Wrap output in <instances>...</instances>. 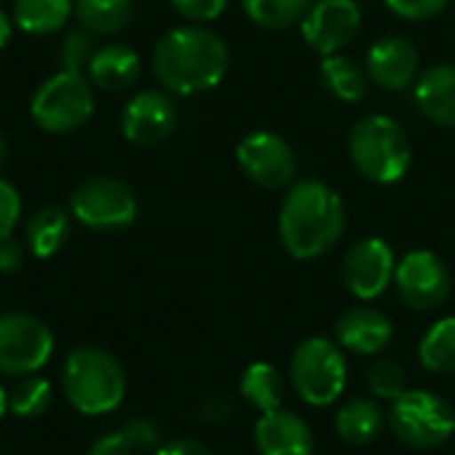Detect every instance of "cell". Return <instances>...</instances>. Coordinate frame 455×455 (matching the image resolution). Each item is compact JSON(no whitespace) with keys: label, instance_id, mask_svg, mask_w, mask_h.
<instances>
[{"label":"cell","instance_id":"obj_23","mask_svg":"<svg viewBox=\"0 0 455 455\" xmlns=\"http://www.w3.org/2000/svg\"><path fill=\"white\" fill-rule=\"evenodd\" d=\"M78 22L94 36H116L129 28L134 0H73Z\"/></svg>","mask_w":455,"mask_h":455},{"label":"cell","instance_id":"obj_35","mask_svg":"<svg viewBox=\"0 0 455 455\" xmlns=\"http://www.w3.org/2000/svg\"><path fill=\"white\" fill-rule=\"evenodd\" d=\"M25 263V244L14 234H0V274H14Z\"/></svg>","mask_w":455,"mask_h":455},{"label":"cell","instance_id":"obj_21","mask_svg":"<svg viewBox=\"0 0 455 455\" xmlns=\"http://www.w3.org/2000/svg\"><path fill=\"white\" fill-rule=\"evenodd\" d=\"M319 76H322V84L324 89L340 100V102H362L367 97V86H370V78H367V70L359 68L354 60L343 57V54H330V57H322V65H319Z\"/></svg>","mask_w":455,"mask_h":455},{"label":"cell","instance_id":"obj_26","mask_svg":"<svg viewBox=\"0 0 455 455\" xmlns=\"http://www.w3.org/2000/svg\"><path fill=\"white\" fill-rule=\"evenodd\" d=\"M418 359L428 372H455V316H444L426 330L418 346Z\"/></svg>","mask_w":455,"mask_h":455},{"label":"cell","instance_id":"obj_38","mask_svg":"<svg viewBox=\"0 0 455 455\" xmlns=\"http://www.w3.org/2000/svg\"><path fill=\"white\" fill-rule=\"evenodd\" d=\"M6 407H9V394H6L4 388H0V415L6 412Z\"/></svg>","mask_w":455,"mask_h":455},{"label":"cell","instance_id":"obj_20","mask_svg":"<svg viewBox=\"0 0 455 455\" xmlns=\"http://www.w3.org/2000/svg\"><path fill=\"white\" fill-rule=\"evenodd\" d=\"M386 426V412L375 399L367 396H356L340 404L338 415H335V431L346 444L362 447L370 444L380 436Z\"/></svg>","mask_w":455,"mask_h":455},{"label":"cell","instance_id":"obj_22","mask_svg":"<svg viewBox=\"0 0 455 455\" xmlns=\"http://www.w3.org/2000/svg\"><path fill=\"white\" fill-rule=\"evenodd\" d=\"M70 212L62 206H44L28 222V247L36 258L57 255L70 236Z\"/></svg>","mask_w":455,"mask_h":455},{"label":"cell","instance_id":"obj_39","mask_svg":"<svg viewBox=\"0 0 455 455\" xmlns=\"http://www.w3.org/2000/svg\"><path fill=\"white\" fill-rule=\"evenodd\" d=\"M6 150H9V148H6V137L0 134V166H4V161H6Z\"/></svg>","mask_w":455,"mask_h":455},{"label":"cell","instance_id":"obj_24","mask_svg":"<svg viewBox=\"0 0 455 455\" xmlns=\"http://www.w3.org/2000/svg\"><path fill=\"white\" fill-rule=\"evenodd\" d=\"M287 386L284 375L279 372L276 364L271 362H255L244 370L242 375V396L260 412L279 410L284 402Z\"/></svg>","mask_w":455,"mask_h":455},{"label":"cell","instance_id":"obj_32","mask_svg":"<svg viewBox=\"0 0 455 455\" xmlns=\"http://www.w3.org/2000/svg\"><path fill=\"white\" fill-rule=\"evenodd\" d=\"M386 9L407 22H428L439 17L450 0H383Z\"/></svg>","mask_w":455,"mask_h":455},{"label":"cell","instance_id":"obj_10","mask_svg":"<svg viewBox=\"0 0 455 455\" xmlns=\"http://www.w3.org/2000/svg\"><path fill=\"white\" fill-rule=\"evenodd\" d=\"M236 161L242 172L266 190L287 188L298 174V156L287 140L274 132H250L236 145Z\"/></svg>","mask_w":455,"mask_h":455},{"label":"cell","instance_id":"obj_37","mask_svg":"<svg viewBox=\"0 0 455 455\" xmlns=\"http://www.w3.org/2000/svg\"><path fill=\"white\" fill-rule=\"evenodd\" d=\"M9 38H12V22L4 12H0V49L9 44Z\"/></svg>","mask_w":455,"mask_h":455},{"label":"cell","instance_id":"obj_14","mask_svg":"<svg viewBox=\"0 0 455 455\" xmlns=\"http://www.w3.org/2000/svg\"><path fill=\"white\" fill-rule=\"evenodd\" d=\"M177 126V108L166 92L145 89L134 94L121 113V132L132 145L150 148L164 142Z\"/></svg>","mask_w":455,"mask_h":455},{"label":"cell","instance_id":"obj_31","mask_svg":"<svg viewBox=\"0 0 455 455\" xmlns=\"http://www.w3.org/2000/svg\"><path fill=\"white\" fill-rule=\"evenodd\" d=\"M94 33H89L86 28L84 30H73L62 46H60V65L62 70H70V73H81L84 68H89L92 57H94V41H92Z\"/></svg>","mask_w":455,"mask_h":455},{"label":"cell","instance_id":"obj_15","mask_svg":"<svg viewBox=\"0 0 455 455\" xmlns=\"http://www.w3.org/2000/svg\"><path fill=\"white\" fill-rule=\"evenodd\" d=\"M364 70L378 89L404 92L418 78V52L404 36H383L370 46Z\"/></svg>","mask_w":455,"mask_h":455},{"label":"cell","instance_id":"obj_25","mask_svg":"<svg viewBox=\"0 0 455 455\" xmlns=\"http://www.w3.org/2000/svg\"><path fill=\"white\" fill-rule=\"evenodd\" d=\"M73 12V0H17L14 22L30 36H52L68 25Z\"/></svg>","mask_w":455,"mask_h":455},{"label":"cell","instance_id":"obj_19","mask_svg":"<svg viewBox=\"0 0 455 455\" xmlns=\"http://www.w3.org/2000/svg\"><path fill=\"white\" fill-rule=\"evenodd\" d=\"M89 81L102 92H126L140 78V54L124 44H110L94 52L89 62Z\"/></svg>","mask_w":455,"mask_h":455},{"label":"cell","instance_id":"obj_36","mask_svg":"<svg viewBox=\"0 0 455 455\" xmlns=\"http://www.w3.org/2000/svg\"><path fill=\"white\" fill-rule=\"evenodd\" d=\"M156 455H214V452L204 442L182 436V439H172V442L161 444Z\"/></svg>","mask_w":455,"mask_h":455},{"label":"cell","instance_id":"obj_34","mask_svg":"<svg viewBox=\"0 0 455 455\" xmlns=\"http://www.w3.org/2000/svg\"><path fill=\"white\" fill-rule=\"evenodd\" d=\"M22 217V198L20 190L0 177V234H14V228Z\"/></svg>","mask_w":455,"mask_h":455},{"label":"cell","instance_id":"obj_30","mask_svg":"<svg viewBox=\"0 0 455 455\" xmlns=\"http://www.w3.org/2000/svg\"><path fill=\"white\" fill-rule=\"evenodd\" d=\"M367 386L375 399H399L407 391V378L404 370L394 359H378L367 370Z\"/></svg>","mask_w":455,"mask_h":455},{"label":"cell","instance_id":"obj_9","mask_svg":"<svg viewBox=\"0 0 455 455\" xmlns=\"http://www.w3.org/2000/svg\"><path fill=\"white\" fill-rule=\"evenodd\" d=\"M54 348L52 330L22 311L0 314V372L33 375L41 370Z\"/></svg>","mask_w":455,"mask_h":455},{"label":"cell","instance_id":"obj_33","mask_svg":"<svg viewBox=\"0 0 455 455\" xmlns=\"http://www.w3.org/2000/svg\"><path fill=\"white\" fill-rule=\"evenodd\" d=\"M169 4L180 17L190 22H212L225 12L228 0H169Z\"/></svg>","mask_w":455,"mask_h":455},{"label":"cell","instance_id":"obj_4","mask_svg":"<svg viewBox=\"0 0 455 455\" xmlns=\"http://www.w3.org/2000/svg\"><path fill=\"white\" fill-rule=\"evenodd\" d=\"M62 386L76 410L86 415H105L121 404L126 394V375L110 351L81 346L65 359Z\"/></svg>","mask_w":455,"mask_h":455},{"label":"cell","instance_id":"obj_16","mask_svg":"<svg viewBox=\"0 0 455 455\" xmlns=\"http://www.w3.org/2000/svg\"><path fill=\"white\" fill-rule=\"evenodd\" d=\"M252 436L260 455H314L311 426L298 412L284 407L260 412Z\"/></svg>","mask_w":455,"mask_h":455},{"label":"cell","instance_id":"obj_12","mask_svg":"<svg viewBox=\"0 0 455 455\" xmlns=\"http://www.w3.org/2000/svg\"><path fill=\"white\" fill-rule=\"evenodd\" d=\"M394 271H396L394 252L378 236H367L351 244L340 266L346 290L364 303L380 298L388 290V284L394 282Z\"/></svg>","mask_w":455,"mask_h":455},{"label":"cell","instance_id":"obj_8","mask_svg":"<svg viewBox=\"0 0 455 455\" xmlns=\"http://www.w3.org/2000/svg\"><path fill=\"white\" fill-rule=\"evenodd\" d=\"M70 214L100 234H116L137 217V196L118 177H92L70 196Z\"/></svg>","mask_w":455,"mask_h":455},{"label":"cell","instance_id":"obj_7","mask_svg":"<svg viewBox=\"0 0 455 455\" xmlns=\"http://www.w3.org/2000/svg\"><path fill=\"white\" fill-rule=\"evenodd\" d=\"M94 113V89L84 73L60 70L41 84L30 102L33 121L49 134H70Z\"/></svg>","mask_w":455,"mask_h":455},{"label":"cell","instance_id":"obj_11","mask_svg":"<svg viewBox=\"0 0 455 455\" xmlns=\"http://www.w3.org/2000/svg\"><path fill=\"white\" fill-rule=\"evenodd\" d=\"M394 287L412 311H434L444 306L452 290L447 266L428 250L407 252L394 271Z\"/></svg>","mask_w":455,"mask_h":455},{"label":"cell","instance_id":"obj_1","mask_svg":"<svg viewBox=\"0 0 455 455\" xmlns=\"http://www.w3.org/2000/svg\"><path fill=\"white\" fill-rule=\"evenodd\" d=\"M225 41L206 28H174L164 33L153 49V76L156 81L180 97H193L214 89L228 73Z\"/></svg>","mask_w":455,"mask_h":455},{"label":"cell","instance_id":"obj_2","mask_svg":"<svg viewBox=\"0 0 455 455\" xmlns=\"http://www.w3.org/2000/svg\"><path fill=\"white\" fill-rule=\"evenodd\" d=\"M346 231L340 196L319 182L303 180L290 188L279 209V239L295 260H316L330 252Z\"/></svg>","mask_w":455,"mask_h":455},{"label":"cell","instance_id":"obj_29","mask_svg":"<svg viewBox=\"0 0 455 455\" xmlns=\"http://www.w3.org/2000/svg\"><path fill=\"white\" fill-rule=\"evenodd\" d=\"M9 407L25 418L46 412L52 407V383L46 378H22L9 391Z\"/></svg>","mask_w":455,"mask_h":455},{"label":"cell","instance_id":"obj_17","mask_svg":"<svg viewBox=\"0 0 455 455\" xmlns=\"http://www.w3.org/2000/svg\"><path fill=\"white\" fill-rule=\"evenodd\" d=\"M394 338L391 319L372 308V306H354L343 311L335 322V340L340 348L359 354V356H375L380 354Z\"/></svg>","mask_w":455,"mask_h":455},{"label":"cell","instance_id":"obj_6","mask_svg":"<svg viewBox=\"0 0 455 455\" xmlns=\"http://www.w3.org/2000/svg\"><path fill=\"white\" fill-rule=\"evenodd\" d=\"M391 434L412 450L442 447L455 431V410L434 391L407 388L388 410Z\"/></svg>","mask_w":455,"mask_h":455},{"label":"cell","instance_id":"obj_3","mask_svg":"<svg viewBox=\"0 0 455 455\" xmlns=\"http://www.w3.org/2000/svg\"><path fill=\"white\" fill-rule=\"evenodd\" d=\"M348 156L356 172L375 182H399L412 164V145L404 129L388 116H364L348 134Z\"/></svg>","mask_w":455,"mask_h":455},{"label":"cell","instance_id":"obj_27","mask_svg":"<svg viewBox=\"0 0 455 455\" xmlns=\"http://www.w3.org/2000/svg\"><path fill=\"white\" fill-rule=\"evenodd\" d=\"M158 442V431L150 420H132L124 428H116L105 436H100L89 455H134V452H148Z\"/></svg>","mask_w":455,"mask_h":455},{"label":"cell","instance_id":"obj_18","mask_svg":"<svg viewBox=\"0 0 455 455\" xmlns=\"http://www.w3.org/2000/svg\"><path fill=\"white\" fill-rule=\"evenodd\" d=\"M415 105L423 118L436 126L455 129V65L426 68L415 78Z\"/></svg>","mask_w":455,"mask_h":455},{"label":"cell","instance_id":"obj_5","mask_svg":"<svg viewBox=\"0 0 455 455\" xmlns=\"http://www.w3.org/2000/svg\"><path fill=\"white\" fill-rule=\"evenodd\" d=\"M290 383L311 407L335 404L348 383V364L340 343L322 335L298 343L290 356Z\"/></svg>","mask_w":455,"mask_h":455},{"label":"cell","instance_id":"obj_28","mask_svg":"<svg viewBox=\"0 0 455 455\" xmlns=\"http://www.w3.org/2000/svg\"><path fill=\"white\" fill-rule=\"evenodd\" d=\"M247 17L266 30H287L300 25L314 0H242Z\"/></svg>","mask_w":455,"mask_h":455},{"label":"cell","instance_id":"obj_13","mask_svg":"<svg viewBox=\"0 0 455 455\" xmlns=\"http://www.w3.org/2000/svg\"><path fill=\"white\" fill-rule=\"evenodd\" d=\"M362 12L354 0H316L300 22L303 41L322 57L340 54L359 33Z\"/></svg>","mask_w":455,"mask_h":455}]
</instances>
